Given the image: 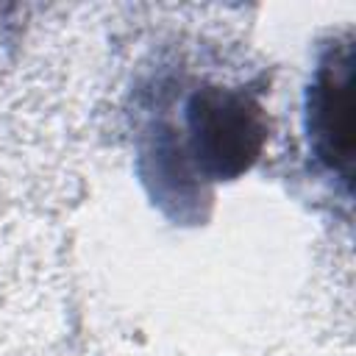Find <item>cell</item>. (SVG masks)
Listing matches in <instances>:
<instances>
[{"label": "cell", "instance_id": "cell-1", "mask_svg": "<svg viewBox=\"0 0 356 356\" xmlns=\"http://www.w3.org/2000/svg\"><path fill=\"white\" fill-rule=\"evenodd\" d=\"M261 111L239 92L206 89L186 103V145L206 178H231L259 153Z\"/></svg>", "mask_w": 356, "mask_h": 356}, {"label": "cell", "instance_id": "cell-2", "mask_svg": "<svg viewBox=\"0 0 356 356\" xmlns=\"http://www.w3.org/2000/svg\"><path fill=\"white\" fill-rule=\"evenodd\" d=\"M309 142L337 175H350V47L331 50L309 89Z\"/></svg>", "mask_w": 356, "mask_h": 356}]
</instances>
